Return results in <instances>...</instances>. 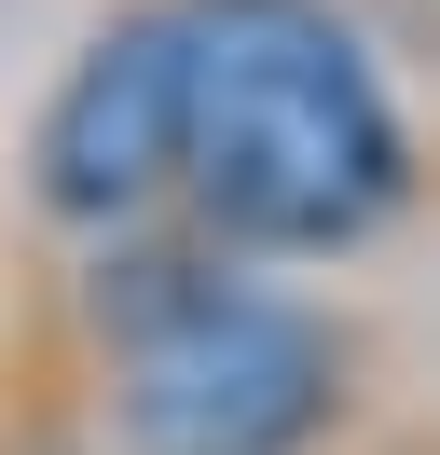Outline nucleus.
Here are the masks:
<instances>
[{
  "mask_svg": "<svg viewBox=\"0 0 440 455\" xmlns=\"http://www.w3.org/2000/svg\"><path fill=\"white\" fill-rule=\"evenodd\" d=\"M192 14V152L179 194L220 249L330 262L399 221L412 139L372 42L330 0H179Z\"/></svg>",
  "mask_w": 440,
  "mask_h": 455,
  "instance_id": "1",
  "label": "nucleus"
},
{
  "mask_svg": "<svg viewBox=\"0 0 440 455\" xmlns=\"http://www.w3.org/2000/svg\"><path fill=\"white\" fill-rule=\"evenodd\" d=\"M124 455H317L344 414V331L207 262H124L97 276Z\"/></svg>",
  "mask_w": 440,
  "mask_h": 455,
  "instance_id": "2",
  "label": "nucleus"
},
{
  "mask_svg": "<svg viewBox=\"0 0 440 455\" xmlns=\"http://www.w3.org/2000/svg\"><path fill=\"white\" fill-rule=\"evenodd\" d=\"M192 152V14L179 0H138L69 56V84L42 97V139H28V194L69 235H124L179 194Z\"/></svg>",
  "mask_w": 440,
  "mask_h": 455,
  "instance_id": "3",
  "label": "nucleus"
}]
</instances>
